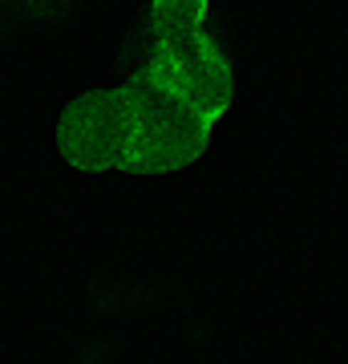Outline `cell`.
Returning <instances> with one entry per match:
<instances>
[{
  "label": "cell",
  "instance_id": "cell-1",
  "mask_svg": "<svg viewBox=\"0 0 348 364\" xmlns=\"http://www.w3.org/2000/svg\"><path fill=\"white\" fill-rule=\"evenodd\" d=\"M146 25V65L114 90L73 97L57 122V150L81 174L186 170L231 109V61L211 28V0H150Z\"/></svg>",
  "mask_w": 348,
  "mask_h": 364
}]
</instances>
